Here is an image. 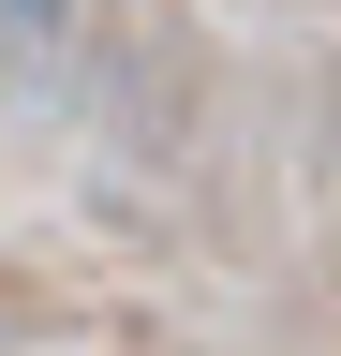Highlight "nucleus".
Segmentation results:
<instances>
[{
	"label": "nucleus",
	"mask_w": 341,
	"mask_h": 356,
	"mask_svg": "<svg viewBox=\"0 0 341 356\" xmlns=\"http://www.w3.org/2000/svg\"><path fill=\"white\" fill-rule=\"evenodd\" d=\"M60 30H74V0H0V74L60 60Z\"/></svg>",
	"instance_id": "obj_1"
}]
</instances>
